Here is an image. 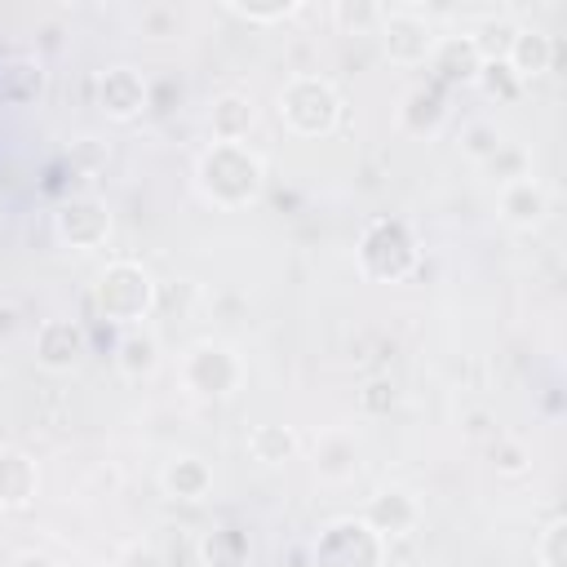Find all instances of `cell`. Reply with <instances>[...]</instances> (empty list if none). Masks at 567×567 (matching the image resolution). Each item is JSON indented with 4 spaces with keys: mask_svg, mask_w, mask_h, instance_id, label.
Returning a JSON list of instances; mask_svg holds the SVG:
<instances>
[{
    "mask_svg": "<svg viewBox=\"0 0 567 567\" xmlns=\"http://www.w3.org/2000/svg\"><path fill=\"white\" fill-rule=\"evenodd\" d=\"M199 190L221 208H239L261 190V159L244 142H213L199 155Z\"/></svg>",
    "mask_w": 567,
    "mask_h": 567,
    "instance_id": "6da1fadb",
    "label": "cell"
},
{
    "mask_svg": "<svg viewBox=\"0 0 567 567\" xmlns=\"http://www.w3.org/2000/svg\"><path fill=\"white\" fill-rule=\"evenodd\" d=\"M279 120L301 137L332 133L341 120V97L323 75H292L279 93Z\"/></svg>",
    "mask_w": 567,
    "mask_h": 567,
    "instance_id": "7a4b0ae2",
    "label": "cell"
},
{
    "mask_svg": "<svg viewBox=\"0 0 567 567\" xmlns=\"http://www.w3.org/2000/svg\"><path fill=\"white\" fill-rule=\"evenodd\" d=\"M155 301V284L137 261H115L93 284V306L106 323H137Z\"/></svg>",
    "mask_w": 567,
    "mask_h": 567,
    "instance_id": "3957f363",
    "label": "cell"
},
{
    "mask_svg": "<svg viewBox=\"0 0 567 567\" xmlns=\"http://www.w3.org/2000/svg\"><path fill=\"white\" fill-rule=\"evenodd\" d=\"M416 261V239L403 221H372L359 239V266L372 275V279H403Z\"/></svg>",
    "mask_w": 567,
    "mask_h": 567,
    "instance_id": "277c9868",
    "label": "cell"
},
{
    "mask_svg": "<svg viewBox=\"0 0 567 567\" xmlns=\"http://www.w3.org/2000/svg\"><path fill=\"white\" fill-rule=\"evenodd\" d=\"M315 567H385L381 536L363 518H341L319 532L315 540Z\"/></svg>",
    "mask_w": 567,
    "mask_h": 567,
    "instance_id": "5b68a950",
    "label": "cell"
},
{
    "mask_svg": "<svg viewBox=\"0 0 567 567\" xmlns=\"http://www.w3.org/2000/svg\"><path fill=\"white\" fill-rule=\"evenodd\" d=\"M377 31H381L385 58H390V62H403V66L425 62V58L434 53V44H439L430 18H421L416 9H381Z\"/></svg>",
    "mask_w": 567,
    "mask_h": 567,
    "instance_id": "8992f818",
    "label": "cell"
},
{
    "mask_svg": "<svg viewBox=\"0 0 567 567\" xmlns=\"http://www.w3.org/2000/svg\"><path fill=\"white\" fill-rule=\"evenodd\" d=\"M182 377H186V385H190L195 394H204V399H226V394L239 385L244 368H239V359H235L226 346L204 341V346H195V350L186 354Z\"/></svg>",
    "mask_w": 567,
    "mask_h": 567,
    "instance_id": "52a82bcc",
    "label": "cell"
},
{
    "mask_svg": "<svg viewBox=\"0 0 567 567\" xmlns=\"http://www.w3.org/2000/svg\"><path fill=\"white\" fill-rule=\"evenodd\" d=\"M58 235H62L71 248H97V244L111 235V213H106L93 195L66 199V204L58 208Z\"/></svg>",
    "mask_w": 567,
    "mask_h": 567,
    "instance_id": "ba28073f",
    "label": "cell"
},
{
    "mask_svg": "<svg viewBox=\"0 0 567 567\" xmlns=\"http://www.w3.org/2000/svg\"><path fill=\"white\" fill-rule=\"evenodd\" d=\"M558 53H563V44H558L554 35L532 31V27H518L514 40H509L505 66L527 84V80H536V75H549V71L558 66Z\"/></svg>",
    "mask_w": 567,
    "mask_h": 567,
    "instance_id": "9c48e42d",
    "label": "cell"
},
{
    "mask_svg": "<svg viewBox=\"0 0 567 567\" xmlns=\"http://www.w3.org/2000/svg\"><path fill=\"white\" fill-rule=\"evenodd\" d=\"M97 106L111 120H133L146 111V80L133 66H111L97 75Z\"/></svg>",
    "mask_w": 567,
    "mask_h": 567,
    "instance_id": "30bf717a",
    "label": "cell"
},
{
    "mask_svg": "<svg viewBox=\"0 0 567 567\" xmlns=\"http://www.w3.org/2000/svg\"><path fill=\"white\" fill-rule=\"evenodd\" d=\"M84 354V328L75 319H49L35 332V359L49 372H71Z\"/></svg>",
    "mask_w": 567,
    "mask_h": 567,
    "instance_id": "8fae6325",
    "label": "cell"
},
{
    "mask_svg": "<svg viewBox=\"0 0 567 567\" xmlns=\"http://www.w3.org/2000/svg\"><path fill=\"white\" fill-rule=\"evenodd\" d=\"M363 523H368L381 540H390V536H412V532H416V523H421V505H416V496H412V492L390 487V492L372 496V505H368Z\"/></svg>",
    "mask_w": 567,
    "mask_h": 567,
    "instance_id": "7c38bea8",
    "label": "cell"
},
{
    "mask_svg": "<svg viewBox=\"0 0 567 567\" xmlns=\"http://www.w3.org/2000/svg\"><path fill=\"white\" fill-rule=\"evenodd\" d=\"M430 66L443 84H474L483 58L474 49V35H439L434 53H430Z\"/></svg>",
    "mask_w": 567,
    "mask_h": 567,
    "instance_id": "4fadbf2b",
    "label": "cell"
},
{
    "mask_svg": "<svg viewBox=\"0 0 567 567\" xmlns=\"http://www.w3.org/2000/svg\"><path fill=\"white\" fill-rule=\"evenodd\" d=\"M549 213V190L536 182V177H518L509 186H501V217L518 230H532L540 226Z\"/></svg>",
    "mask_w": 567,
    "mask_h": 567,
    "instance_id": "5bb4252c",
    "label": "cell"
},
{
    "mask_svg": "<svg viewBox=\"0 0 567 567\" xmlns=\"http://www.w3.org/2000/svg\"><path fill=\"white\" fill-rule=\"evenodd\" d=\"M35 461L18 447H0V509H22L35 496Z\"/></svg>",
    "mask_w": 567,
    "mask_h": 567,
    "instance_id": "9a60e30c",
    "label": "cell"
},
{
    "mask_svg": "<svg viewBox=\"0 0 567 567\" xmlns=\"http://www.w3.org/2000/svg\"><path fill=\"white\" fill-rule=\"evenodd\" d=\"M252 97L248 93H217L213 97V106H208V128H213V137L217 142H244L248 137V128H252Z\"/></svg>",
    "mask_w": 567,
    "mask_h": 567,
    "instance_id": "2e32d148",
    "label": "cell"
},
{
    "mask_svg": "<svg viewBox=\"0 0 567 567\" xmlns=\"http://www.w3.org/2000/svg\"><path fill=\"white\" fill-rule=\"evenodd\" d=\"M315 470H319V478H328V483L350 478V474L359 470V447H354V439L341 434V430H328V434L315 443Z\"/></svg>",
    "mask_w": 567,
    "mask_h": 567,
    "instance_id": "e0dca14e",
    "label": "cell"
},
{
    "mask_svg": "<svg viewBox=\"0 0 567 567\" xmlns=\"http://www.w3.org/2000/svg\"><path fill=\"white\" fill-rule=\"evenodd\" d=\"M159 483H164V492L177 496V501H204L208 487H213V470H208L199 456H177V461L164 465Z\"/></svg>",
    "mask_w": 567,
    "mask_h": 567,
    "instance_id": "ac0fdd59",
    "label": "cell"
},
{
    "mask_svg": "<svg viewBox=\"0 0 567 567\" xmlns=\"http://www.w3.org/2000/svg\"><path fill=\"white\" fill-rule=\"evenodd\" d=\"M155 363H159L155 337L142 332V328H128V332L120 337V346H115V368H120L124 377H151Z\"/></svg>",
    "mask_w": 567,
    "mask_h": 567,
    "instance_id": "d6986e66",
    "label": "cell"
},
{
    "mask_svg": "<svg viewBox=\"0 0 567 567\" xmlns=\"http://www.w3.org/2000/svg\"><path fill=\"white\" fill-rule=\"evenodd\" d=\"M199 558L208 567H244L248 563V536L239 527H213L199 540Z\"/></svg>",
    "mask_w": 567,
    "mask_h": 567,
    "instance_id": "ffe728a7",
    "label": "cell"
},
{
    "mask_svg": "<svg viewBox=\"0 0 567 567\" xmlns=\"http://www.w3.org/2000/svg\"><path fill=\"white\" fill-rule=\"evenodd\" d=\"M297 434L288 430V425H257L252 434H248V452L257 456V461H266V465H284V461H292L297 456Z\"/></svg>",
    "mask_w": 567,
    "mask_h": 567,
    "instance_id": "44dd1931",
    "label": "cell"
},
{
    "mask_svg": "<svg viewBox=\"0 0 567 567\" xmlns=\"http://www.w3.org/2000/svg\"><path fill=\"white\" fill-rule=\"evenodd\" d=\"M443 97L434 93V89H416V93H408V106H403V124L412 128V133H434L439 124H443Z\"/></svg>",
    "mask_w": 567,
    "mask_h": 567,
    "instance_id": "7402d4cb",
    "label": "cell"
},
{
    "mask_svg": "<svg viewBox=\"0 0 567 567\" xmlns=\"http://www.w3.org/2000/svg\"><path fill=\"white\" fill-rule=\"evenodd\" d=\"M474 84H478L492 102H518V93H523V80H518L505 62H483L478 75H474Z\"/></svg>",
    "mask_w": 567,
    "mask_h": 567,
    "instance_id": "603a6c76",
    "label": "cell"
},
{
    "mask_svg": "<svg viewBox=\"0 0 567 567\" xmlns=\"http://www.w3.org/2000/svg\"><path fill=\"white\" fill-rule=\"evenodd\" d=\"M461 146H465V155H474V159H492V155L505 146V137H501V128H496L492 120H474V124H465Z\"/></svg>",
    "mask_w": 567,
    "mask_h": 567,
    "instance_id": "cb8c5ba5",
    "label": "cell"
},
{
    "mask_svg": "<svg viewBox=\"0 0 567 567\" xmlns=\"http://www.w3.org/2000/svg\"><path fill=\"white\" fill-rule=\"evenodd\" d=\"M563 540H567V518H549V527H545L540 540H536V554H540L545 567H567V549H563Z\"/></svg>",
    "mask_w": 567,
    "mask_h": 567,
    "instance_id": "d4e9b609",
    "label": "cell"
},
{
    "mask_svg": "<svg viewBox=\"0 0 567 567\" xmlns=\"http://www.w3.org/2000/svg\"><path fill=\"white\" fill-rule=\"evenodd\" d=\"M483 164H487V168L496 173V182H501V186H509V182L527 177V168H523L527 159H523V151H518V146H509V142H505V146H501V151H496L492 159H483Z\"/></svg>",
    "mask_w": 567,
    "mask_h": 567,
    "instance_id": "484cf974",
    "label": "cell"
},
{
    "mask_svg": "<svg viewBox=\"0 0 567 567\" xmlns=\"http://www.w3.org/2000/svg\"><path fill=\"white\" fill-rule=\"evenodd\" d=\"M390 408H394V385H390V381L377 377V381H368V385L359 390V412H363V416H385Z\"/></svg>",
    "mask_w": 567,
    "mask_h": 567,
    "instance_id": "4316f807",
    "label": "cell"
},
{
    "mask_svg": "<svg viewBox=\"0 0 567 567\" xmlns=\"http://www.w3.org/2000/svg\"><path fill=\"white\" fill-rule=\"evenodd\" d=\"M226 13H235V18H244V22H279V18H288V13H297V4H288V0H279V4H226Z\"/></svg>",
    "mask_w": 567,
    "mask_h": 567,
    "instance_id": "83f0119b",
    "label": "cell"
},
{
    "mask_svg": "<svg viewBox=\"0 0 567 567\" xmlns=\"http://www.w3.org/2000/svg\"><path fill=\"white\" fill-rule=\"evenodd\" d=\"M492 465H496L501 474H523V470H527V456H523V447H518V443L496 439V443H492Z\"/></svg>",
    "mask_w": 567,
    "mask_h": 567,
    "instance_id": "f1b7e54d",
    "label": "cell"
},
{
    "mask_svg": "<svg viewBox=\"0 0 567 567\" xmlns=\"http://www.w3.org/2000/svg\"><path fill=\"white\" fill-rule=\"evenodd\" d=\"M337 18H341V22H381V9H377V4H363V9L337 4Z\"/></svg>",
    "mask_w": 567,
    "mask_h": 567,
    "instance_id": "f546056e",
    "label": "cell"
},
{
    "mask_svg": "<svg viewBox=\"0 0 567 567\" xmlns=\"http://www.w3.org/2000/svg\"><path fill=\"white\" fill-rule=\"evenodd\" d=\"M13 567H58L49 554H40V549H27V554H18L13 558Z\"/></svg>",
    "mask_w": 567,
    "mask_h": 567,
    "instance_id": "4dcf8cb0",
    "label": "cell"
},
{
    "mask_svg": "<svg viewBox=\"0 0 567 567\" xmlns=\"http://www.w3.org/2000/svg\"><path fill=\"white\" fill-rule=\"evenodd\" d=\"M66 567H93V563H66Z\"/></svg>",
    "mask_w": 567,
    "mask_h": 567,
    "instance_id": "1f68e13d",
    "label": "cell"
}]
</instances>
